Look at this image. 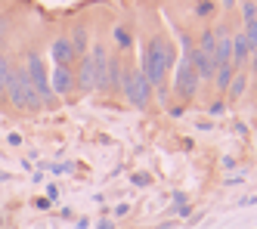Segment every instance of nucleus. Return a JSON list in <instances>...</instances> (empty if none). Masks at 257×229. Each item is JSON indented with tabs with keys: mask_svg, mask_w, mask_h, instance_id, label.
I'll use <instances>...</instances> for the list:
<instances>
[{
	"mask_svg": "<svg viewBox=\"0 0 257 229\" xmlns=\"http://www.w3.org/2000/svg\"><path fill=\"white\" fill-rule=\"evenodd\" d=\"M7 102L16 111H41L44 108L41 96L34 93V87L25 78V68L13 65V62H10V78H7Z\"/></svg>",
	"mask_w": 257,
	"mask_h": 229,
	"instance_id": "f257e3e1",
	"label": "nucleus"
},
{
	"mask_svg": "<svg viewBox=\"0 0 257 229\" xmlns=\"http://www.w3.org/2000/svg\"><path fill=\"white\" fill-rule=\"evenodd\" d=\"M25 78H28V84L34 87V93L41 96V102H44V108H56L59 105V99L53 96V87H50V71H47V62H44V56L41 53H28V59H25Z\"/></svg>",
	"mask_w": 257,
	"mask_h": 229,
	"instance_id": "f03ea898",
	"label": "nucleus"
},
{
	"mask_svg": "<svg viewBox=\"0 0 257 229\" xmlns=\"http://www.w3.org/2000/svg\"><path fill=\"white\" fill-rule=\"evenodd\" d=\"M121 96L131 102L134 108H149V102H152V87H149V81L143 78V71H140V65H124V78H121Z\"/></svg>",
	"mask_w": 257,
	"mask_h": 229,
	"instance_id": "7ed1b4c3",
	"label": "nucleus"
},
{
	"mask_svg": "<svg viewBox=\"0 0 257 229\" xmlns=\"http://www.w3.org/2000/svg\"><path fill=\"white\" fill-rule=\"evenodd\" d=\"M198 90H201V81H198V74L192 71V65L183 59H177L174 65V84H171V96L180 102V105H189L195 96H198Z\"/></svg>",
	"mask_w": 257,
	"mask_h": 229,
	"instance_id": "20e7f679",
	"label": "nucleus"
},
{
	"mask_svg": "<svg viewBox=\"0 0 257 229\" xmlns=\"http://www.w3.org/2000/svg\"><path fill=\"white\" fill-rule=\"evenodd\" d=\"M140 71H143V78L149 81V87H155V90L168 87V74H171V68L164 65L161 53H158V50L152 47V41H146V44H143V56H140Z\"/></svg>",
	"mask_w": 257,
	"mask_h": 229,
	"instance_id": "39448f33",
	"label": "nucleus"
},
{
	"mask_svg": "<svg viewBox=\"0 0 257 229\" xmlns=\"http://www.w3.org/2000/svg\"><path fill=\"white\" fill-rule=\"evenodd\" d=\"M50 87H53V96L71 99V96H75V90H78L75 68H62V65H56V68H53V78H50Z\"/></svg>",
	"mask_w": 257,
	"mask_h": 229,
	"instance_id": "423d86ee",
	"label": "nucleus"
},
{
	"mask_svg": "<svg viewBox=\"0 0 257 229\" xmlns=\"http://www.w3.org/2000/svg\"><path fill=\"white\" fill-rule=\"evenodd\" d=\"M50 59H53V68L56 65H62V68H75V62H78V53L71 50V41L68 37H53L50 41Z\"/></svg>",
	"mask_w": 257,
	"mask_h": 229,
	"instance_id": "0eeeda50",
	"label": "nucleus"
},
{
	"mask_svg": "<svg viewBox=\"0 0 257 229\" xmlns=\"http://www.w3.org/2000/svg\"><path fill=\"white\" fill-rule=\"evenodd\" d=\"M248 56H251V44H248V37L245 31H238L232 34V71H245L248 68Z\"/></svg>",
	"mask_w": 257,
	"mask_h": 229,
	"instance_id": "6e6552de",
	"label": "nucleus"
},
{
	"mask_svg": "<svg viewBox=\"0 0 257 229\" xmlns=\"http://www.w3.org/2000/svg\"><path fill=\"white\" fill-rule=\"evenodd\" d=\"M124 56L115 53V56H108V96H115V93H121V78H124Z\"/></svg>",
	"mask_w": 257,
	"mask_h": 229,
	"instance_id": "1a4fd4ad",
	"label": "nucleus"
},
{
	"mask_svg": "<svg viewBox=\"0 0 257 229\" xmlns=\"http://www.w3.org/2000/svg\"><path fill=\"white\" fill-rule=\"evenodd\" d=\"M75 78H78V90L84 93H96L93 87V62H90V56H81L78 59V71H75Z\"/></svg>",
	"mask_w": 257,
	"mask_h": 229,
	"instance_id": "9d476101",
	"label": "nucleus"
},
{
	"mask_svg": "<svg viewBox=\"0 0 257 229\" xmlns=\"http://www.w3.org/2000/svg\"><path fill=\"white\" fill-rule=\"evenodd\" d=\"M149 41H152V47L161 53L164 65H168V68L174 71V65H177V59H180V56H177V50H174V44H171V37H164V34H155V37H149Z\"/></svg>",
	"mask_w": 257,
	"mask_h": 229,
	"instance_id": "9b49d317",
	"label": "nucleus"
},
{
	"mask_svg": "<svg viewBox=\"0 0 257 229\" xmlns=\"http://www.w3.org/2000/svg\"><path fill=\"white\" fill-rule=\"evenodd\" d=\"M245 93H248V71H235L232 74V84L226 90V102H238V99H245Z\"/></svg>",
	"mask_w": 257,
	"mask_h": 229,
	"instance_id": "f8f14e48",
	"label": "nucleus"
},
{
	"mask_svg": "<svg viewBox=\"0 0 257 229\" xmlns=\"http://www.w3.org/2000/svg\"><path fill=\"white\" fill-rule=\"evenodd\" d=\"M68 41H71V50L78 53V59L87 56V50H90V31H87V25H75L71 34H68Z\"/></svg>",
	"mask_w": 257,
	"mask_h": 229,
	"instance_id": "ddd939ff",
	"label": "nucleus"
},
{
	"mask_svg": "<svg viewBox=\"0 0 257 229\" xmlns=\"http://www.w3.org/2000/svg\"><path fill=\"white\" fill-rule=\"evenodd\" d=\"M232 65H220L217 71H214V78H211V84H214V90L220 93V99L226 96V90H229V84H232Z\"/></svg>",
	"mask_w": 257,
	"mask_h": 229,
	"instance_id": "4468645a",
	"label": "nucleus"
},
{
	"mask_svg": "<svg viewBox=\"0 0 257 229\" xmlns=\"http://www.w3.org/2000/svg\"><path fill=\"white\" fill-rule=\"evenodd\" d=\"M112 37H115V47H118L121 53L134 47V31H131V28H127L124 22H121V25H115V31H112Z\"/></svg>",
	"mask_w": 257,
	"mask_h": 229,
	"instance_id": "2eb2a0df",
	"label": "nucleus"
},
{
	"mask_svg": "<svg viewBox=\"0 0 257 229\" xmlns=\"http://www.w3.org/2000/svg\"><path fill=\"white\" fill-rule=\"evenodd\" d=\"M205 56H211L214 59V28H201V34H198V44H195Z\"/></svg>",
	"mask_w": 257,
	"mask_h": 229,
	"instance_id": "dca6fc26",
	"label": "nucleus"
},
{
	"mask_svg": "<svg viewBox=\"0 0 257 229\" xmlns=\"http://www.w3.org/2000/svg\"><path fill=\"white\" fill-rule=\"evenodd\" d=\"M195 16L198 19H214L217 16V0H198V4H195Z\"/></svg>",
	"mask_w": 257,
	"mask_h": 229,
	"instance_id": "f3484780",
	"label": "nucleus"
},
{
	"mask_svg": "<svg viewBox=\"0 0 257 229\" xmlns=\"http://www.w3.org/2000/svg\"><path fill=\"white\" fill-rule=\"evenodd\" d=\"M7 78H10V59L0 53V99H7Z\"/></svg>",
	"mask_w": 257,
	"mask_h": 229,
	"instance_id": "a211bd4d",
	"label": "nucleus"
},
{
	"mask_svg": "<svg viewBox=\"0 0 257 229\" xmlns=\"http://www.w3.org/2000/svg\"><path fill=\"white\" fill-rule=\"evenodd\" d=\"M41 170H50V174H75V161H56V164H41Z\"/></svg>",
	"mask_w": 257,
	"mask_h": 229,
	"instance_id": "6ab92c4d",
	"label": "nucleus"
},
{
	"mask_svg": "<svg viewBox=\"0 0 257 229\" xmlns=\"http://www.w3.org/2000/svg\"><path fill=\"white\" fill-rule=\"evenodd\" d=\"M242 22L245 25L257 22V4H254V0H242Z\"/></svg>",
	"mask_w": 257,
	"mask_h": 229,
	"instance_id": "aec40b11",
	"label": "nucleus"
},
{
	"mask_svg": "<svg viewBox=\"0 0 257 229\" xmlns=\"http://www.w3.org/2000/svg\"><path fill=\"white\" fill-rule=\"evenodd\" d=\"M131 186H137V189L152 186V174H146V170H137V174H131Z\"/></svg>",
	"mask_w": 257,
	"mask_h": 229,
	"instance_id": "412c9836",
	"label": "nucleus"
},
{
	"mask_svg": "<svg viewBox=\"0 0 257 229\" xmlns=\"http://www.w3.org/2000/svg\"><path fill=\"white\" fill-rule=\"evenodd\" d=\"M223 111H226V99H214V102L208 105V114H211V118H220Z\"/></svg>",
	"mask_w": 257,
	"mask_h": 229,
	"instance_id": "4be33fe9",
	"label": "nucleus"
},
{
	"mask_svg": "<svg viewBox=\"0 0 257 229\" xmlns=\"http://www.w3.org/2000/svg\"><path fill=\"white\" fill-rule=\"evenodd\" d=\"M44 192H47L44 198H47L50 204H56V201H59V186H56V183H47V186H44Z\"/></svg>",
	"mask_w": 257,
	"mask_h": 229,
	"instance_id": "5701e85b",
	"label": "nucleus"
},
{
	"mask_svg": "<svg viewBox=\"0 0 257 229\" xmlns=\"http://www.w3.org/2000/svg\"><path fill=\"white\" fill-rule=\"evenodd\" d=\"M174 214H177L180 220H186V217L192 214V204H189V201H183V204H174Z\"/></svg>",
	"mask_w": 257,
	"mask_h": 229,
	"instance_id": "b1692460",
	"label": "nucleus"
},
{
	"mask_svg": "<svg viewBox=\"0 0 257 229\" xmlns=\"http://www.w3.org/2000/svg\"><path fill=\"white\" fill-rule=\"evenodd\" d=\"M245 71H251V74H254V81H257V47H254L251 56H248V68H245Z\"/></svg>",
	"mask_w": 257,
	"mask_h": 229,
	"instance_id": "393cba45",
	"label": "nucleus"
},
{
	"mask_svg": "<svg viewBox=\"0 0 257 229\" xmlns=\"http://www.w3.org/2000/svg\"><path fill=\"white\" fill-rule=\"evenodd\" d=\"M127 214H131V204H118L115 211H112V217H115V220H124Z\"/></svg>",
	"mask_w": 257,
	"mask_h": 229,
	"instance_id": "a878e982",
	"label": "nucleus"
},
{
	"mask_svg": "<svg viewBox=\"0 0 257 229\" xmlns=\"http://www.w3.org/2000/svg\"><path fill=\"white\" fill-rule=\"evenodd\" d=\"M7 146H10V149H19V146H22V133H10V137H7Z\"/></svg>",
	"mask_w": 257,
	"mask_h": 229,
	"instance_id": "bb28decb",
	"label": "nucleus"
},
{
	"mask_svg": "<svg viewBox=\"0 0 257 229\" xmlns=\"http://www.w3.org/2000/svg\"><path fill=\"white\" fill-rule=\"evenodd\" d=\"M183 111H186V105H180V102L168 108V114H171V118H183Z\"/></svg>",
	"mask_w": 257,
	"mask_h": 229,
	"instance_id": "cd10ccee",
	"label": "nucleus"
},
{
	"mask_svg": "<svg viewBox=\"0 0 257 229\" xmlns=\"http://www.w3.org/2000/svg\"><path fill=\"white\" fill-rule=\"evenodd\" d=\"M96 229H115V220H108V217H99V220H96Z\"/></svg>",
	"mask_w": 257,
	"mask_h": 229,
	"instance_id": "c85d7f7f",
	"label": "nucleus"
},
{
	"mask_svg": "<svg viewBox=\"0 0 257 229\" xmlns=\"http://www.w3.org/2000/svg\"><path fill=\"white\" fill-rule=\"evenodd\" d=\"M34 207H38V211H50L53 204H50V201H47V198L41 195V198H34Z\"/></svg>",
	"mask_w": 257,
	"mask_h": 229,
	"instance_id": "c756f323",
	"label": "nucleus"
},
{
	"mask_svg": "<svg viewBox=\"0 0 257 229\" xmlns=\"http://www.w3.org/2000/svg\"><path fill=\"white\" fill-rule=\"evenodd\" d=\"M220 164H223V170H235V167H238V161H235V158H229V155L220 161Z\"/></svg>",
	"mask_w": 257,
	"mask_h": 229,
	"instance_id": "7c9ffc66",
	"label": "nucleus"
},
{
	"mask_svg": "<svg viewBox=\"0 0 257 229\" xmlns=\"http://www.w3.org/2000/svg\"><path fill=\"white\" fill-rule=\"evenodd\" d=\"M75 229H90V220H87V217H78V220H75Z\"/></svg>",
	"mask_w": 257,
	"mask_h": 229,
	"instance_id": "2f4dec72",
	"label": "nucleus"
},
{
	"mask_svg": "<svg viewBox=\"0 0 257 229\" xmlns=\"http://www.w3.org/2000/svg\"><path fill=\"white\" fill-rule=\"evenodd\" d=\"M183 201H189L186 192H174V204H183Z\"/></svg>",
	"mask_w": 257,
	"mask_h": 229,
	"instance_id": "473e14b6",
	"label": "nucleus"
},
{
	"mask_svg": "<svg viewBox=\"0 0 257 229\" xmlns=\"http://www.w3.org/2000/svg\"><path fill=\"white\" fill-rule=\"evenodd\" d=\"M155 229H174V220H168V223H158Z\"/></svg>",
	"mask_w": 257,
	"mask_h": 229,
	"instance_id": "72a5a7b5",
	"label": "nucleus"
},
{
	"mask_svg": "<svg viewBox=\"0 0 257 229\" xmlns=\"http://www.w3.org/2000/svg\"><path fill=\"white\" fill-rule=\"evenodd\" d=\"M220 4H223V7H226V10H232V7H235V4H238V0H220Z\"/></svg>",
	"mask_w": 257,
	"mask_h": 229,
	"instance_id": "f704fd0d",
	"label": "nucleus"
},
{
	"mask_svg": "<svg viewBox=\"0 0 257 229\" xmlns=\"http://www.w3.org/2000/svg\"><path fill=\"white\" fill-rule=\"evenodd\" d=\"M242 204H257V195H248V198H242Z\"/></svg>",
	"mask_w": 257,
	"mask_h": 229,
	"instance_id": "c9c22d12",
	"label": "nucleus"
},
{
	"mask_svg": "<svg viewBox=\"0 0 257 229\" xmlns=\"http://www.w3.org/2000/svg\"><path fill=\"white\" fill-rule=\"evenodd\" d=\"M251 102L257 105V81H254V90H251Z\"/></svg>",
	"mask_w": 257,
	"mask_h": 229,
	"instance_id": "e433bc0d",
	"label": "nucleus"
},
{
	"mask_svg": "<svg viewBox=\"0 0 257 229\" xmlns=\"http://www.w3.org/2000/svg\"><path fill=\"white\" fill-rule=\"evenodd\" d=\"M10 180V174H7V170H0V183H7Z\"/></svg>",
	"mask_w": 257,
	"mask_h": 229,
	"instance_id": "4c0bfd02",
	"label": "nucleus"
},
{
	"mask_svg": "<svg viewBox=\"0 0 257 229\" xmlns=\"http://www.w3.org/2000/svg\"><path fill=\"white\" fill-rule=\"evenodd\" d=\"M0 47H4V34H0Z\"/></svg>",
	"mask_w": 257,
	"mask_h": 229,
	"instance_id": "58836bf2",
	"label": "nucleus"
},
{
	"mask_svg": "<svg viewBox=\"0 0 257 229\" xmlns=\"http://www.w3.org/2000/svg\"><path fill=\"white\" fill-rule=\"evenodd\" d=\"M0 229H4V217H0Z\"/></svg>",
	"mask_w": 257,
	"mask_h": 229,
	"instance_id": "ea45409f",
	"label": "nucleus"
},
{
	"mask_svg": "<svg viewBox=\"0 0 257 229\" xmlns=\"http://www.w3.org/2000/svg\"><path fill=\"white\" fill-rule=\"evenodd\" d=\"M238 4H242V0H238Z\"/></svg>",
	"mask_w": 257,
	"mask_h": 229,
	"instance_id": "a19ab883",
	"label": "nucleus"
}]
</instances>
